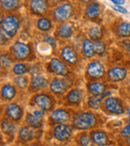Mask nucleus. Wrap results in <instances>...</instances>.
Returning <instances> with one entry per match:
<instances>
[{"label": "nucleus", "mask_w": 130, "mask_h": 146, "mask_svg": "<svg viewBox=\"0 0 130 146\" xmlns=\"http://www.w3.org/2000/svg\"><path fill=\"white\" fill-rule=\"evenodd\" d=\"M97 123L95 115L92 113H81L74 117L73 127L78 130H88L93 128Z\"/></svg>", "instance_id": "nucleus-1"}, {"label": "nucleus", "mask_w": 130, "mask_h": 146, "mask_svg": "<svg viewBox=\"0 0 130 146\" xmlns=\"http://www.w3.org/2000/svg\"><path fill=\"white\" fill-rule=\"evenodd\" d=\"M3 31L10 37H13L20 29V21L15 16H6L1 22Z\"/></svg>", "instance_id": "nucleus-2"}, {"label": "nucleus", "mask_w": 130, "mask_h": 146, "mask_svg": "<svg viewBox=\"0 0 130 146\" xmlns=\"http://www.w3.org/2000/svg\"><path fill=\"white\" fill-rule=\"evenodd\" d=\"M73 15V7L71 4H63L57 7L54 11V18L58 22L68 21Z\"/></svg>", "instance_id": "nucleus-3"}, {"label": "nucleus", "mask_w": 130, "mask_h": 146, "mask_svg": "<svg viewBox=\"0 0 130 146\" xmlns=\"http://www.w3.org/2000/svg\"><path fill=\"white\" fill-rule=\"evenodd\" d=\"M104 106L108 112L114 115H122L125 112V108L120 101L113 97H108L104 102Z\"/></svg>", "instance_id": "nucleus-4"}, {"label": "nucleus", "mask_w": 130, "mask_h": 146, "mask_svg": "<svg viewBox=\"0 0 130 146\" xmlns=\"http://www.w3.org/2000/svg\"><path fill=\"white\" fill-rule=\"evenodd\" d=\"M11 53L13 57L17 60H23L29 57L30 54V49L29 46L22 42H16V44L11 47Z\"/></svg>", "instance_id": "nucleus-5"}, {"label": "nucleus", "mask_w": 130, "mask_h": 146, "mask_svg": "<svg viewBox=\"0 0 130 146\" xmlns=\"http://www.w3.org/2000/svg\"><path fill=\"white\" fill-rule=\"evenodd\" d=\"M73 135V127L68 124H59L54 131V136L59 141H67Z\"/></svg>", "instance_id": "nucleus-6"}, {"label": "nucleus", "mask_w": 130, "mask_h": 146, "mask_svg": "<svg viewBox=\"0 0 130 146\" xmlns=\"http://www.w3.org/2000/svg\"><path fill=\"white\" fill-rule=\"evenodd\" d=\"M49 69L51 72L58 76H67L69 72L68 67L60 59L54 58L49 63Z\"/></svg>", "instance_id": "nucleus-7"}, {"label": "nucleus", "mask_w": 130, "mask_h": 146, "mask_svg": "<svg viewBox=\"0 0 130 146\" xmlns=\"http://www.w3.org/2000/svg\"><path fill=\"white\" fill-rule=\"evenodd\" d=\"M105 69L99 62L89 63L87 68V75L92 79H100L104 76Z\"/></svg>", "instance_id": "nucleus-8"}, {"label": "nucleus", "mask_w": 130, "mask_h": 146, "mask_svg": "<svg viewBox=\"0 0 130 146\" xmlns=\"http://www.w3.org/2000/svg\"><path fill=\"white\" fill-rule=\"evenodd\" d=\"M35 104L44 111H47L52 109L53 102L52 99L46 94H39L34 98Z\"/></svg>", "instance_id": "nucleus-9"}, {"label": "nucleus", "mask_w": 130, "mask_h": 146, "mask_svg": "<svg viewBox=\"0 0 130 146\" xmlns=\"http://www.w3.org/2000/svg\"><path fill=\"white\" fill-rule=\"evenodd\" d=\"M68 89V83L63 79H55L51 84V90L52 93L57 95L65 94Z\"/></svg>", "instance_id": "nucleus-10"}, {"label": "nucleus", "mask_w": 130, "mask_h": 146, "mask_svg": "<svg viewBox=\"0 0 130 146\" xmlns=\"http://www.w3.org/2000/svg\"><path fill=\"white\" fill-rule=\"evenodd\" d=\"M47 0H32L30 3V10L36 15H43L48 9Z\"/></svg>", "instance_id": "nucleus-11"}, {"label": "nucleus", "mask_w": 130, "mask_h": 146, "mask_svg": "<svg viewBox=\"0 0 130 146\" xmlns=\"http://www.w3.org/2000/svg\"><path fill=\"white\" fill-rule=\"evenodd\" d=\"M70 119V114L65 110H57L52 112L51 120L54 123H63Z\"/></svg>", "instance_id": "nucleus-12"}, {"label": "nucleus", "mask_w": 130, "mask_h": 146, "mask_svg": "<svg viewBox=\"0 0 130 146\" xmlns=\"http://www.w3.org/2000/svg\"><path fill=\"white\" fill-rule=\"evenodd\" d=\"M107 76L110 80L114 82H119L121 80H124L127 76V72L124 68H114L111 69L108 73Z\"/></svg>", "instance_id": "nucleus-13"}, {"label": "nucleus", "mask_w": 130, "mask_h": 146, "mask_svg": "<svg viewBox=\"0 0 130 146\" xmlns=\"http://www.w3.org/2000/svg\"><path fill=\"white\" fill-rule=\"evenodd\" d=\"M62 58L64 61L70 64H77L78 62L77 54L70 46H66L63 49Z\"/></svg>", "instance_id": "nucleus-14"}, {"label": "nucleus", "mask_w": 130, "mask_h": 146, "mask_svg": "<svg viewBox=\"0 0 130 146\" xmlns=\"http://www.w3.org/2000/svg\"><path fill=\"white\" fill-rule=\"evenodd\" d=\"M6 115L12 120H19L22 116V109L16 103L8 105L6 108Z\"/></svg>", "instance_id": "nucleus-15"}, {"label": "nucleus", "mask_w": 130, "mask_h": 146, "mask_svg": "<svg viewBox=\"0 0 130 146\" xmlns=\"http://www.w3.org/2000/svg\"><path fill=\"white\" fill-rule=\"evenodd\" d=\"M48 84V80L41 76H37L32 79L31 88L35 91L45 89Z\"/></svg>", "instance_id": "nucleus-16"}, {"label": "nucleus", "mask_w": 130, "mask_h": 146, "mask_svg": "<svg viewBox=\"0 0 130 146\" xmlns=\"http://www.w3.org/2000/svg\"><path fill=\"white\" fill-rule=\"evenodd\" d=\"M88 91L89 92V94L94 96H99L106 92V86L103 84L99 83V82L89 84Z\"/></svg>", "instance_id": "nucleus-17"}, {"label": "nucleus", "mask_w": 130, "mask_h": 146, "mask_svg": "<svg viewBox=\"0 0 130 146\" xmlns=\"http://www.w3.org/2000/svg\"><path fill=\"white\" fill-rule=\"evenodd\" d=\"M35 136V131L29 127H24L20 131V138L24 142H29L33 141Z\"/></svg>", "instance_id": "nucleus-18"}, {"label": "nucleus", "mask_w": 130, "mask_h": 146, "mask_svg": "<svg viewBox=\"0 0 130 146\" xmlns=\"http://www.w3.org/2000/svg\"><path fill=\"white\" fill-rule=\"evenodd\" d=\"M16 89L10 84H5L2 88V98L4 100L9 101V100L13 99L16 97Z\"/></svg>", "instance_id": "nucleus-19"}, {"label": "nucleus", "mask_w": 130, "mask_h": 146, "mask_svg": "<svg viewBox=\"0 0 130 146\" xmlns=\"http://www.w3.org/2000/svg\"><path fill=\"white\" fill-rule=\"evenodd\" d=\"M85 14L89 19H96L100 15V6L96 3L89 4L85 9Z\"/></svg>", "instance_id": "nucleus-20"}, {"label": "nucleus", "mask_w": 130, "mask_h": 146, "mask_svg": "<svg viewBox=\"0 0 130 146\" xmlns=\"http://www.w3.org/2000/svg\"><path fill=\"white\" fill-rule=\"evenodd\" d=\"M83 94L80 89H74L69 92L67 99L71 104H79L82 99Z\"/></svg>", "instance_id": "nucleus-21"}, {"label": "nucleus", "mask_w": 130, "mask_h": 146, "mask_svg": "<svg viewBox=\"0 0 130 146\" xmlns=\"http://www.w3.org/2000/svg\"><path fill=\"white\" fill-rule=\"evenodd\" d=\"M111 93H104L103 94H102V95H99V96H94V97H92V98H90L89 99L88 102V104L89 106L91 107V108H93V109H99V107H100V106H101V103H102V101L106 98V97H107L108 95H110Z\"/></svg>", "instance_id": "nucleus-22"}, {"label": "nucleus", "mask_w": 130, "mask_h": 146, "mask_svg": "<svg viewBox=\"0 0 130 146\" xmlns=\"http://www.w3.org/2000/svg\"><path fill=\"white\" fill-rule=\"evenodd\" d=\"M92 138L94 143L98 145H106L107 143V136L103 131H94L92 133Z\"/></svg>", "instance_id": "nucleus-23"}, {"label": "nucleus", "mask_w": 130, "mask_h": 146, "mask_svg": "<svg viewBox=\"0 0 130 146\" xmlns=\"http://www.w3.org/2000/svg\"><path fill=\"white\" fill-rule=\"evenodd\" d=\"M94 43L89 39H85L83 42V54L86 58H92L95 54L94 52Z\"/></svg>", "instance_id": "nucleus-24"}, {"label": "nucleus", "mask_w": 130, "mask_h": 146, "mask_svg": "<svg viewBox=\"0 0 130 146\" xmlns=\"http://www.w3.org/2000/svg\"><path fill=\"white\" fill-rule=\"evenodd\" d=\"M2 8L6 11H14L20 5L19 0H0Z\"/></svg>", "instance_id": "nucleus-25"}, {"label": "nucleus", "mask_w": 130, "mask_h": 146, "mask_svg": "<svg viewBox=\"0 0 130 146\" xmlns=\"http://www.w3.org/2000/svg\"><path fill=\"white\" fill-rule=\"evenodd\" d=\"M73 35V28L68 25H61L58 29V36L63 39L69 38Z\"/></svg>", "instance_id": "nucleus-26"}, {"label": "nucleus", "mask_w": 130, "mask_h": 146, "mask_svg": "<svg viewBox=\"0 0 130 146\" xmlns=\"http://www.w3.org/2000/svg\"><path fill=\"white\" fill-rule=\"evenodd\" d=\"M42 119L37 117L36 115H31V114H29L26 117V123L29 124V126H31L33 127H40L42 125Z\"/></svg>", "instance_id": "nucleus-27"}, {"label": "nucleus", "mask_w": 130, "mask_h": 146, "mask_svg": "<svg viewBox=\"0 0 130 146\" xmlns=\"http://www.w3.org/2000/svg\"><path fill=\"white\" fill-rule=\"evenodd\" d=\"M2 130L8 135H14L16 131V126L8 120H3L2 123Z\"/></svg>", "instance_id": "nucleus-28"}, {"label": "nucleus", "mask_w": 130, "mask_h": 146, "mask_svg": "<svg viewBox=\"0 0 130 146\" xmlns=\"http://www.w3.org/2000/svg\"><path fill=\"white\" fill-rule=\"evenodd\" d=\"M37 27L42 31H49L52 27L51 22L47 18H42V19H40L39 21H37Z\"/></svg>", "instance_id": "nucleus-29"}, {"label": "nucleus", "mask_w": 130, "mask_h": 146, "mask_svg": "<svg viewBox=\"0 0 130 146\" xmlns=\"http://www.w3.org/2000/svg\"><path fill=\"white\" fill-rule=\"evenodd\" d=\"M118 35L121 36H130V24L129 23H123L120 25L117 29Z\"/></svg>", "instance_id": "nucleus-30"}, {"label": "nucleus", "mask_w": 130, "mask_h": 146, "mask_svg": "<svg viewBox=\"0 0 130 146\" xmlns=\"http://www.w3.org/2000/svg\"><path fill=\"white\" fill-rule=\"evenodd\" d=\"M102 35H103V32L99 27H94L89 30V36L94 41H98L101 38Z\"/></svg>", "instance_id": "nucleus-31"}, {"label": "nucleus", "mask_w": 130, "mask_h": 146, "mask_svg": "<svg viewBox=\"0 0 130 146\" xmlns=\"http://www.w3.org/2000/svg\"><path fill=\"white\" fill-rule=\"evenodd\" d=\"M28 71V68L25 64L23 63H17L13 68V72L17 76H22L25 75Z\"/></svg>", "instance_id": "nucleus-32"}, {"label": "nucleus", "mask_w": 130, "mask_h": 146, "mask_svg": "<svg viewBox=\"0 0 130 146\" xmlns=\"http://www.w3.org/2000/svg\"><path fill=\"white\" fill-rule=\"evenodd\" d=\"M28 83H29L28 79L26 77H24V76H19V77H17L15 80V84L21 89L26 88L27 85H28Z\"/></svg>", "instance_id": "nucleus-33"}, {"label": "nucleus", "mask_w": 130, "mask_h": 146, "mask_svg": "<svg viewBox=\"0 0 130 146\" xmlns=\"http://www.w3.org/2000/svg\"><path fill=\"white\" fill-rule=\"evenodd\" d=\"M11 58H9L7 54H3L1 56V67L2 68H5V69H7L11 67Z\"/></svg>", "instance_id": "nucleus-34"}, {"label": "nucleus", "mask_w": 130, "mask_h": 146, "mask_svg": "<svg viewBox=\"0 0 130 146\" xmlns=\"http://www.w3.org/2000/svg\"><path fill=\"white\" fill-rule=\"evenodd\" d=\"M94 52L98 54H102L106 50V45L101 42H97L94 44Z\"/></svg>", "instance_id": "nucleus-35"}, {"label": "nucleus", "mask_w": 130, "mask_h": 146, "mask_svg": "<svg viewBox=\"0 0 130 146\" xmlns=\"http://www.w3.org/2000/svg\"><path fill=\"white\" fill-rule=\"evenodd\" d=\"M92 143L91 138L88 135H82L80 138V144L82 145H90Z\"/></svg>", "instance_id": "nucleus-36"}, {"label": "nucleus", "mask_w": 130, "mask_h": 146, "mask_svg": "<svg viewBox=\"0 0 130 146\" xmlns=\"http://www.w3.org/2000/svg\"><path fill=\"white\" fill-rule=\"evenodd\" d=\"M112 8L114 9L115 11L121 13V14H127L128 13V11L125 9L124 7H121L120 5H115L112 6Z\"/></svg>", "instance_id": "nucleus-37"}, {"label": "nucleus", "mask_w": 130, "mask_h": 146, "mask_svg": "<svg viewBox=\"0 0 130 146\" xmlns=\"http://www.w3.org/2000/svg\"><path fill=\"white\" fill-rule=\"evenodd\" d=\"M121 136L125 138H129L130 137V124L126 126L125 128L121 131Z\"/></svg>", "instance_id": "nucleus-38"}, {"label": "nucleus", "mask_w": 130, "mask_h": 146, "mask_svg": "<svg viewBox=\"0 0 130 146\" xmlns=\"http://www.w3.org/2000/svg\"><path fill=\"white\" fill-rule=\"evenodd\" d=\"M43 111L44 110H36V111H34L33 114L36 115L37 117H38L40 119H42L44 117V112Z\"/></svg>", "instance_id": "nucleus-39"}, {"label": "nucleus", "mask_w": 130, "mask_h": 146, "mask_svg": "<svg viewBox=\"0 0 130 146\" xmlns=\"http://www.w3.org/2000/svg\"><path fill=\"white\" fill-rule=\"evenodd\" d=\"M111 3H113L115 5H123L125 3V0H110Z\"/></svg>", "instance_id": "nucleus-40"}, {"label": "nucleus", "mask_w": 130, "mask_h": 146, "mask_svg": "<svg viewBox=\"0 0 130 146\" xmlns=\"http://www.w3.org/2000/svg\"><path fill=\"white\" fill-rule=\"evenodd\" d=\"M47 42H48L50 45H51V46L55 47V46H56V43H55V39H54V38H52V37H48V38L47 39Z\"/></svg>", "instance_id": "nucleus-41"}, {"label": "nucleus", "mask_w": 130, "mask_h": 146, "mask_svg": "<svg viewBox=\"0 0 130 146\" xmlns=\"http://www.w3.org/2000/svg\"><path fill=\"white\" fill-rule=\"evenodd\" d=\"M50 3H51V4H53V5H55V4H57V3H59L61 0H47Z\"/></svg>", "instance_id": "nucleus-42"}, {"label": "nucleus", "mask_w": 130, "mask_h": 146, "mask_svg": "<svg viewBox=\"0 0 130 146\" xmlns=\"http://www.w3.org/2000/svg\"><path fill=\"white\" fill-rule=\"evenodd\" d=\"M79 1H81V2H82V3H89V2H90L91 0H79Z\"/></svg>", "instance_id": "nucleus-43"}, {"label": "nucleus", "mask_w": 130, "mask_h": 146, "mask_svg": "<svg viewBox=\"0 0 130 146\" xmlns=\"http://www.w3.org/2000/svg\"><path fill=\"white\" fill-rule=\"evenodd\" d=\"M128 114H129V123H130V110H128Z\"/></svg>", "instance_id": "nucleus-44"}, {"label": "nucleus", "mask_w": 130, "mask_h": 146, "mask_svg": "<svg viewBox=\"0 0 130 146\" xmlns=\"http://www.w3.org/2000/svg\"><path fill=\"white\" fill-rule=\"evenodd\" d=\"M127 142H128V144H129V145H130V137H129V139H128V141H127Z\"/></svg>", "instance_id": "nucleus-45"}]
</instances>
